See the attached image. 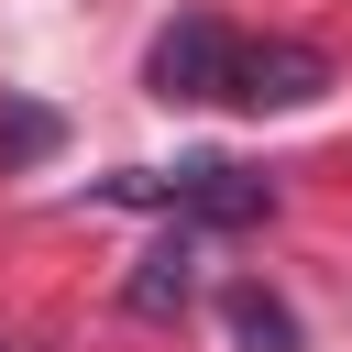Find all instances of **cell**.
I'll return each mask as SVG.
<instances>
[{"instance_id": "cell-3", "label": "cell", "mask_w": 352, "mask_h": 352, "mask_svg": "<svg viewBox=\"0 0 352 352\" xmlns=\"http://www.w3.org/2000/svg\"><path fill=\"white\" fill-rule=\"evenodd\" d=\"M319 88H330V55L319 44H286V33L242 44V66H231V99L242 110H308Z\"/></svg>"}, {"instance_id": "cell-4", "label": "cell", "mask_w": 352, "mask_h": 352, "mask_svg": "<svg viewBox=\"0 0 352 352\" xmlns=\"http://www.w3.org/2000/svg\"><path fill=\"white\" fill-rule=\"evenodd\" d=\"M187 286H198V242L176 231V242H154V253L132 264V286H121V308H132V319H176V308H187Z\"/></svg>"}, {"instance_id": "cell-6", "label": "cell", "mask_w": 352, "mask_h": 352, "mask_svg": "<svg viewBox=\"0 0 352 352\" xmlns=\"http://www.w3.org/2000/svg\"><path fill=\"white\" fill-rule=\"evenodd\" d=\"M55 143H66V121L44 99H0V165H44Z\"/></svg>"}, {"instance_id": "cell-7", "label": "cell", "mask_w": 352, "mask_h": 352, "mask_svg": "<svg viewBox=\"0 0 352 352\" xmlns=\"http://www.w3.org/2000/svg\"><path fill=\"white\" fill-rule=\"evenodd\" d=\"M0 352H11V341H0Z\"/></svg>"}, {"instance_id": "cell-5", "label": "cell", "mask_w": 352, "mask_h": 352, "mask_svg": "<svg viewBox=\"0 0 352 352\" xmlns=\"http://www.w3.org/2000/svg\"><path fill=\"white\" fill-rule=\"evenodd\" d=\"M220 308H231V352H297V319H286V297H264V286H231Z\"/></svg>"}, {"instance_id": "cell-2", "label": "cell", "mask_w": 352, "mask_h": 352, "mask_svg": "<svg viewBox=\"0 0 352 352\" xmlns=\"http://www.w3.org/2000/svg\"><path fill=\"white\" fill-rule=\"evenodd\" d=\"M231 66H242V33H231V22H209V11L165 22V33L143 44V88H154L165 110H198V99H231Z\"/></svg>"}, {"instance_id": "cell-1", "label": "cell", "mask_w": 352, "mask_h": 352, "mask_svg": "<svg viewBox=\"0 0 352 352\" xmlns=\"http://www.w3.org/2000/svg\"><path fill=\"white\" fill-rule=\"evenodd\" d=\"M110 198H154V209H176V220L242 231V220L275 209V176H242V165H220V154H187V165H165V176H110Z\"/></svg>"}]
</instances>
